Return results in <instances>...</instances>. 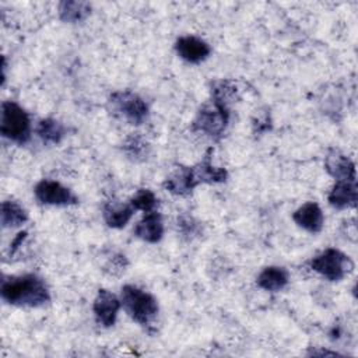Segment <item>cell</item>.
I'll return each instance as SVG.
<instances>
[{"label":"cell","mask_w":358,"mask_h":358,"mask_svg":"<svg viewBox=\"0 0 358 358\" xmlns=\"http://www.w3.org/2000/svg\"><path fill=\"white\" fill-rule=\"evenodd\" d=\"M157 197L155 194L148 189H140L137 193L130 199V204L134 207V210H141L145 213L154 211L157 207Z\"/></svg>","instance_id":"cell-22"},{"label":"cell","mask_w":358,"mask_h":358,"mask_svg":"<svg viewBox=\"0 0 358 358\" xmlns=\"http://www.w3.org/2000/svg\"><path fill=\"white\" fill-rule=\"evenodd\" d=\"M1 227L3 228H14L20 227L28 220V214L25 208H22L17 201L6 200L1 203Z\"/></svg>","instance_id":"cell-20"},{"label":"cell","mask_w":358,"mask_h":358,"mask_svg":"<svg viewBox=\"0 0 358 358\" xmlns=\"http://www.w3.org/2000/svg\"><path fill=\"white\" fill-rule=\"evenodd\" d=\"M120 302L129 316L141 326H148L158 313L157 299L147 291L127 284L122 287Z\"/></svg>","instance_id":"cell-2"},{"label":"cell","mask_w":358,"mask_h":358,"mask_svg":"<svg viewBox=\"0 0 358 358\" xmlns=\"http://www.w3.org/2000/svg\"><path fill=\"white\" fill-rule=\"evenodd\" d=\"M134 235L148 243H155L161 241L164 235L162 217L155 211L147 213L134 227Z\"/></svg>","instance_id":"cell-14"},{"label":"cell","mask_w":358,"mask_h":358,"mask_svg":"<svg viewBox=\"0 0 358 358\" xmlns=\"http://www.w3.org/2000/svg\"><path fill=\"white\" fill-rule=\"evenodd\" d=\"M34 193L36 200L46 206H70L78 201L76 194L69 187L56 180L43 179L38 182Z\"/></svg>","instance_id":"cell-7"},{"label":"cell","mask_w":358,"mask_h":358,"mask_svg":"<svg viewBox=\"0 0 358 358\" xmlns=\"http://www.w3.org/2000/svg\"><path fill=\"white\" fill-rule=\"evenodd\" d=\"M123 152L133 161H145L150 155V144L140 134H130L122 145Z\"/></svg>","instance_id":"cell-21"},{"label":"cell","mask_w":358,"mask_h":358,"mask_svg":"<svg viewBox=\"0 0 358 358\" xmlns=\"http://www.w3.org/2000/svg\"><path fill=\"white\" fill-rule=\"evenodd\" d=\"M324 168L336 180H357L355 164L338 150L331 148L327 152Z\"/></svg>","instance_id":"cell-10"},{"label":"cell","mask_w":358,"mask_h":358,"mask_svg":"<svg viewBox=\"0 0 358 358\" xmlns=\"http://www.w3.org/2000/svg\"><path fill=\"white\" fill-rule=\"evenodd\" d=\"M312 355H331V357H336V355H340L338 352H336V351H327V350H322V351H312L310 352Z\"/></svg>","instance_id":"cell-24"},{"label":"cell","mask_w":358,"mask_h":358,"mask_svg":"<svg viewBox=\"0 0 358 358\" xmlns=\"http://www.w3.org/2000/svg\"><path fill=\"white\" fill-rule=\"evenodd\" d=\"M108 105L115 116L134 126H140L148 117V106L145 101L129 90L112 92Z\"/></svg>","instance_id":"cell-4"},{"label":"cell","mask_w":358,"mask_h":358,"mask_svg":"<svg viewBox=\"0 0 358 358\" xmlns=\"http://www.w3.org/2000/svg\"><path fill=\"white\" fill-rule=\"evenodd\" d=\"M175 50L180 59L193 64L201 63L211 53L210 45L201 38L193 35L178 38V41L175 42Z\"/></svg>","instance_id":"cell-9"},{"label":"cell","mask_w":358,"mask_h":358,"mask_svg":"<svg viewBox=\"0 0 358 358\" xmlns=\"http://www.w3.org/2000/svg\"><path fill=\"white\" fill-rule=\"evenodd\" d=\"M36 134L43 143L59 144L66 136V127L62 122L52 117H46L38 122Z\"/></svg>","instance_id":"cell-18"},{"label":"cell","mask_w":358,"mask_h":358,"mask_svg":"<svg viewBox=\"0 0 358 358\" xmlns=\"http://www.w3.org/2000/svg\"><path fill=\"white\" fill-rule=\"evenodd\" d=\"M90 13L91 4L87 1H62L59 4V15L64 22H81L90 15Z\"/></svg>","instance_id":"cell-19"},{"label":"cell","mask_w":358,"mask_h":358,"mask_svg":"<svg viewBox=\"0 0 358 358\" xmlns=\"http://www.w3.org/2000/svg\"><path fill=\"white\" fill-rule=\"evenodd\" d=\"M310 268L330 281H340L354 268V262L338 249L329 248L310 260Z\"/></svg>","instance_id":"cell-6"},{"label":"cell","mask_w":358,"mask_h":358,"mask_svg":"<svg viewBox=\"0 0 358 358\" xmlns=\"http://www.w3.org/2000/svg\"><path fill=\"white\" fill-rule=\"evenodd\" d=\"M178 227L180 228L182 234L187 235V236H193L200 232L199 222L193 217H189V215H180L178 218Z\"/></svg>","instance_id":"cell-23"},{"label":"cell","mask_w":358,"mask_h":358,"mask_svg":"<svg viewBox=\"0 0 358 358\" xmlns=\"http://www.w3.org/2000/svg\"><path fill=\"white\" fill-rule=\"evenodd\" d=\"M120 306H122V302L115 294L103 288L99 289L92 305V310L96 322L103 327L113 326Z\"/></svg>","instance_id":"cell-8"},{"label":"cell","mask_w":358,"mask_h":358,"mask_svg":"<svg viewBox=\"0 0 358 358\" xmlns=\"http://www.w3.org/2000/svg\"><path fill=\"white\" fill-rule=\"evenodd\" d=\"M0 131L3 137L14 143H27L31 137V120L28 113L13 101L3 102Z\"/></svg>","instance_id":"cell-3"},{"label":"cell","mask_w":358,"mask_h":358,"mask_svg":"<svg viewBox=\"0 0 358 358\" xmlns=\"http://www.w3.org/2000/svg\"><path fill=\"white\" fill-rule=\"evenodd\" d=\"M197 186L192 166H179L164 182V187L176 196H187Z\"/></svg>","instance_id":"cell-13"},{"label":"cell","mask_w":358,"mask_h":358,"mask_svg":"<svg viewBox=\"0 0 358 358\" xmlns=\"http://www.w3.org/2000/svg\"><path fill=\"white\" fill-rule=\"evenodd\" d=\"M228 122L229 108L210 101V103L204 105L197 112V116L192 123V130L203 133L214 140H220L228 126Z\"/></svg>","instance_id":"cell-5"},{"label":"cell","mask_w":358,"mask_h":358,"mask_svg":"<svg viewBox=\"0 0 358 358\" xmlns=\"http://www.w3.org/2000/svg\"><path fill=\"white\" fill-rule=\"evenodd\" d=\"M327 200L330 206L338 210L355 207L358 201L357 180H336Z\"/></svg>","instance_id":"cell-12"},{"label":"cell","mask_w":358,"mask_h":358,"mask_svg":"<svg viewBox=\"0 0 358 358\" xmlns=\"http://www.w3.org/2000/svg\"><path fill=\"white\" fill-rule=\"evenodd\" d=\"M289 281V274L284 267L268 266L257 275V285L262 289L277 292L287 287Z\"/></svg>","instance_id":"cell-16"},{"label":"cell","mask_w":358,"mask_h":358,"mask_svg":"<svg viewBox=\"0 0 358 358\" xmlns=\"http://www.w3.org/2000/svg\"><path fill=\"white\" fill-rule=\"evenodd\" d=\"M292 220L298 227L303 228L310 234L320 232L324 222L322 208L313 201L305 203L298 210H295V213L292 214Z\"/></svg>","instance_id":"cell-11"},{"label":"cell","mask_w":358,"mask_h":358,"mask_svg":"<svg viewBox=\"0 0 358 358\" xmlns=\"http://www.w3.org/2000/svg\"><path fill=\"white\" fill-rule=\"evenodd\" d=\"M192 171H193L197 185H200V183H208V185L222 183L228 179V172L225 168L214 166L211 164L210 152L206 155V158L201 162L192 166Z\"/></svg>","instance_id":"cell-15"},{"label":"cell","mask_w":358,"mask_h":358,"mask_svg":"<svg viewBox=\"0 0 358 358\" xmlns=\"http://www.w3.org/2000/svg\"><path fill=\"white\" fill-rule=\"evenodd\" d=\"M1 298L11 305L36 308L50 301L45 281L35 274L11 275L1 281Z\"/></svg>","instance_id":"cell-1"},{"label":"cell","mask_w":358,"mask_h":358,"mask_svg":"<svg viewBox=\"0 0 358 358\" xmlns=\"http://www.w3.org/2000/svg\"><path fill=\"white\" fill-rule=\"evenodd\" d=\"M134 207L131 204H119L113 201L105 203L102 208V215L108 227L123 228L134 214Z\"/></svg>","instance_id":"cell-17"}]
</instances>
